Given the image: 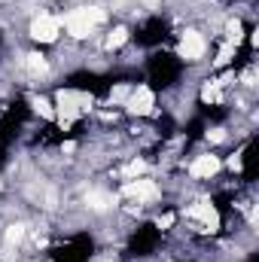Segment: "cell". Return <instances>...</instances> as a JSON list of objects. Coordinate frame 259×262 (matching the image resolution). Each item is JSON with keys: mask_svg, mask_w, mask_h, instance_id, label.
I'll use <instances>...</instances> for the list:
<instances>
[{"mask_svg": "<svg viewBox=\"0 0 259 262\" xmlns=\"http://www.w3.org/2000/svg\"><path fill=\"white\" fill-rule=\"evenodd\" d=\"M122 113H125V119H153L159 113V92L153 85H146L143 79H137L122 104Z\"/></svg>", "mask_w": 259, "mask_h": 262, "instance_id": "3957f363", "label": "cell"}, {"mask_svg": "<svg viewBox=\"0 0 259 262\" xmlns=\"http://www.w3.org/2000/svg\"><path fill=\"white\" fill-rule=\"evenodd\" d=\"M180 171L192 183H210V180H217L223 174V156H217L213 149H198L189 159H183Z\"/></svg>", "mask_w": 259, "mask_h": 262, "instance_id": "7a4b0ae2", "label": "cell"}, {"mask_svg": "<svg viewBox=\"0 0 259 262\" xmlns=\"http://www.w3.org/2000/svg\"><path fill=\"white\" fill-rule=\"evenodd\" d=\"M25 31H28V40L34 46H55V43H61V18L52 9H43L34 18H28Z\"/></svg>", "mask_w": 259, "mask_h": 262, "instance_id": "277c9868", "label": "cell"}, {"mask_svg": "<svg viewBox=\"0 0 259 262\" xmlns=\"http://www.w3.org/2000/svg\"><path fill=\"white\" fill-rule=\"evenodd\" d=\"M207 49H210V37L207 31H201L198 25H186L177 31V43H174V58L186 70L192 67H207ZM210 73V70H207Z\"/></svg>", "mask_w": 259, "mask_h": 262, "instance_id": "6da1fadb", "label": "cell"}]
</instances>
